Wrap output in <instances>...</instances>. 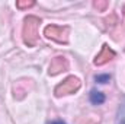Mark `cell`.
<instances>
[{"label": "cell", "mask_w": 125, "mask_h": 124, "mask_svg": "<svg viewBox=\"0 0 125 124\" xmlns=\"http://www.w3.org/2000/svg\"><path fill=\"white\" fill-rule=\"evenodd\" d=\"M39 24H41V19L36 18V16H26L23 19V28H22V38H23V42L28 45V47H35L38 44V39H39Z\"/></svg>", "instance_id": "cell-1"}, {"label": "cell", "mask_w": 125, "mask_h": 124, "mask_svg": "<svg viewBox=\"0 0 125 124\" xmlns=\"http://www.w3.org/2000/svg\"><path fill=\"white\" fill-rule=\"evenodd\" d=\"M82 86V82L79 77L76 76H68L67 79H64L60 85L55 86L54 93L55 96H65V95H71V93L77 92Z\"/></svg>", "instance_id": "cell-2"}, {"label": "cell", "mask_w": 125, "mask_h": 124, "mask_svg": "<svg viewBox=\"0 0 125 124\" xmlns=\"http://www.w3.org/2000/svg\"><path fill=\"white\" fill-rule=\"evenodd\" d=\"M68 34L70 29L68 26H58V25H48L44 29V35L50 39H54L57 42L67 44L68 42Z\"/></svg>", "instance_id": "cell-3"}, {"label": "cell", "mask_w": 125, "mask_h": 124, "mask_svg": "<svg viewBox=\"0 0 125 124\" xmlns=\"http://www.w3.org/2000/svg\"><path fill=\"white\" fill-rule=\"evenodd\" d=\"M115 51L108 45V44H103L102 45V50L97 53V56L94 57L93 63L96 66H103V64H106V63H109L111 60H114L115 59Z\"/></svg>", "instance_id": "cell-4"}, {"label": "cell", "mask_w": 125, "mask_h": 124, "mask_svg": "<svg viewBox=\"0 0 125 124\" xmlns=\"http://www.w3.org/2000/svg\"><path fill=\"white\" fill-rule=\"evenodd\" d=\"M65 70H68V60L64 56H58V57L52 59V62L50 63V67H48V73L51 76H55Z\"/></svg>", "instance_id": "cell-5"}, {"label": "cell", "mask_w": 125, "mask_h": 124, "mask_svg": "<svg viewBox=\"0 0 125 124\" xmlns=\"http://www.w3.org/2000/svg\"><path fill=\"white\" fill-rule=\"evenodd\" d=\"M29 86H31V80H19V82H16V83H15V88H13V91H15V98L22 99V98L28 93Z\"/></svg>", "instance_id": "cell-6"}, {"label": "cell", "mask_w": 125, "mask_h": 124, "mask_svg": "<svg viewBox=\"0 0 125 124\" xmlns=\"http://www.w3.org/2000/svg\"><path fill=\"white\" fill-rule=\"evenodd\" d=\"M89 98H90V102H92L93 105H102V104L105 102V99H106L103 93L100 92V91H96V89L90 91Z\"/></svg>", "instance_id": "cell-7"}, {"label": "cell", "mask_w": 125, "mask_h": 124, "mask_svg": "<svg viewBox=\"0 0 125 124\" xmlns=\"http://www.w3.org/2000/svg\"><path fill=\"white\" fill-rule=\"evenodd\" d=\"M32 6H35V1H32V0H19V1H16V7L18 9H21V10H23V9H29Z\"/></svg>", "instance_id": "cell-8"}, {"label": "cell", "mask_w": 125, "mask_h": 124, "mask_svg": "<svg viewBox=\"0 0 125 124\" xmlns=\"http://www.w3.org/2000/svg\"><path fill=\"white\" fill-rule=\"evenodd\" d=\"M93 6L99 10V12H105L106 9H108V6H109V3L108 1H100V0H97V1H94Z\"/></svg>", "instance_id": "cell-9"}, {"label": "cell", "mask_w": 125, "mask_h": 124, "mask_svg": "<svg viewBox=\"0 0 125 124\" xmlns=\"http://www.w3.org/2000/svg\"><path fill=\"white\" fill-rule=\"evenodd\" d=\"M94 79H96V82H99V83H108V82L111 80V76H109V74H97Z\"/></svg>", "instance_id": "cell-10"}, {"label": "cell", "mask_w": 125, "mask_h": 124, "mask_svg": "<svg viewBox=\"0 0 125 124\" xmlns=\"http://www.w3.org/2000/svg\"><path fill=\"white\" fill-rule=\"evenodd\" d=\"M119 124H125V107L122 111H119Z\"/></svg>", "instance_id": "cell-11"}, {"label": "cell", "mask_w": 125, "mask_h": 124, "mask_svg": "<svg viewBox=\"0 0 125 124\" xmlns=\"http://www.w3.org/2000/svg\"><path fill=\"white\" fill-rule=\"evenodd\" d=\"M50 124H65L64 121H61V120H54V121H51Z\"/></svg>", "instance_id": "cell-12"}, {"label": "cell", "mask_w": 125, "mask_h": 124, "mask_svg": "<svg viewBox=\"0 0 125 124\" xmlns=\"http://www.w3.org/2000/svg\"><path fill=\"white\" fill-rule=\"evenodd\" d=\"M122 13L125 15V4H124V7H122Z\"/></svg>", "instance_id": "cell-13"}]
</instances>
